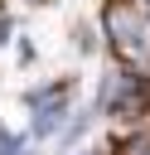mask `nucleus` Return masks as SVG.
Masks as SVG:
<instances>
[{
    "mask_svg": "<svg viewBox=\"0 0 150 155\" xmlns=\"http://www.w3.org/2000/svg\"><path fill=\"white\" fill-rule=\"evenodd\" d=\"M102 29H106V39H111V48H116L121 63L150 68V19H145L135 5L111 0V5L102 10Z\"/></svg>",
    "mask_w": 150,
    "mask_h": 155,
    "instance_id": "1",
    "label": "nucleus"
},
{
    "mask_svg": "<svg viewBox=\"0 0 150 155\" xmlns=\"http://www.w3.org/2000/svg\"><path fill=\"white\" fill-rule=\"evenodd\" d=\"M29 111H34V136H53L68 116V82H48V87H34L29 97Z\"/></svg>",
    "mask_w": 150,
    "mask_h": 155,
    "instance_id": "2",
    "label": "nucleus"
},
{
    "mask_svg": "<svg viewBox=\"0 0 150 155\" xmlns=\"http://www.w3.org/2000/svg\"><path fill=\"white\" fill-rule=\"evenodd\" d=\"M0 155H29V145H24L19 136H10V131H0Z\"/></svg>",
    "mask_w": 150,
    "mask_h": 155,
    "instance_id": "3",
    "label": "nucleus"
},
{
    "mask_svg": "<svg viewBox=\"0 0 150 155\" xmlns=\"http://www.w3.org/2000/svg\"><path fill=\"white\" fill-rule=\"evenodd\" d=\"M126 155H150V136H135V140L126 145Z\"/></svg>",
    "mask_w": 150,
    "mask_h": 155,
    "instance_id": "4",
    "label": "nucleus"
},
{
    "mask_svg": "<svg viewBox=\"0 0 150 155\" xmlns=\"http://www.w3.org/2000/svg\"><path fill=\"white\" fill-rule=\"evenodd\" d=\"M140 15H145V19H150V0H140Z\"/></svg>",
    "mask_w": 150,
    "mask_h": 155,
    "instance_id": "5",
    "label": "nucleus"
}]
</instances>
